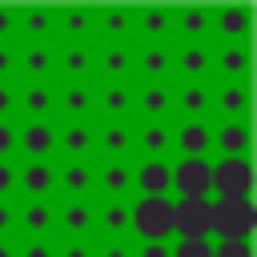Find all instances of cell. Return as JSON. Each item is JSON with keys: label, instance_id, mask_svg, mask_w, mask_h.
Here are the masks:
<instances>
[{"label": "cell", "instance_id": "obj_1", "mask_svg": "<svg viewBox=\"0 0 257 257\" xmlns=\"http://www.w3.org/2000/svg\"><path fill=\"white\" fill-rule=\"evenodd\" d=\"M128 237L145 241H173V197H133L128 201Z\"/></svg>", "mask_w": 257, "mask_h": 257}, {"label": "cell", "instance_id": "obj_2", "mask_svg": "<svg viewBox=\"0 0 257 257\" xmlns=\"http://www.w3.org/2000/svg\"><path fill=\"white\" fill-rule=\"evenodd\" d=\"M173 241H213V197H173Z\"/></svg>", "mask_w": 257, "mask_h": 257}, {"label": "cell", "instance_id": "obj_3", "mask_svg": "<svg viewBox=\"0 0 257 257\" xmlns=\"http://www.w3.org/2000/svg\"><path fill=\"white\" fill-rule=\"evenodd\" d=\"M173 80L213 84V40H173Z\"/></svg>", "mask_w": 257, "mask_h": 257}, {"label": "cell", "instance_id": "obj_4", "mask_svg": "<svg viewBox=\"0 0 257 257\" xmlns=\"http://www.w3.org/2000/svg\"><path fill=\"white\" fill-rule=\"evenodd\" d=\"M133 120L173 124V80H133Z\"/></svg>", "mask_w": 257, "mask_h": 257}, {"label": "cell", "instance_id": "obj_5", "mask_svg": "<svg viewBox=\"0 0 257 257\" xmlns=\"http://www.w3.org/2000/svg\"><path fill=\"white\" fill-rule=\"evenodd\" d=\"M16 112L20 120L56 124V80H16Z\"/></svg>", "mask_w": 257, "mask_h": 257}, {"label": "cell", "instance_id": "obj_6", "mask_svg": "<svg viewBox=\"0 0 257 257\" xmlns=\"http://www.w3.org/2000/svg\"><path fill=\"white\" fill-rule=\"evenodd\" d=\"M56 80H96V40H56Z\"/></svg>", "mask_w": 257, "mask_h": 257}, {"label": "cell", "instance_id": "obj_7", "mask_svg": "<svg viewBox=\"0 0 257 257\" xmlns=\"http://www.w3.org/2000/svg\"><path fill=\"white\" fill-rule=\"evenodd\" d=\"M96 112V80H56V124L92 120Z\"/></svg>", "mask_w": 257, "mask_h": 257}, {"label": "cell", "instance_id": "obj_8", "mask_svg": "<svg viewBox=\"0 0 257 257\" xmlns=\"http://www.w3.org/2000/svg\"><path fill=\"white\" fill-rule=\"evenodd\" d=\"M209 193L213 197H245V193H253V165L249 161H233V157H213Z\"/></svg>", "mask_w": 257, "mask_h": 257}, {"label": "cell", "instance_id": "obj_9", "mask_svg": "<svg viewBox=\"0 0 257 257\" xmlns=\"http://www.w3.org/2000/svg\"><path fill=\"white\" fill-rule=\"evenodd\" d=\"M56 237H96V201L56 197Z\"/></svg>", "mask_w": 257, "mask_h": 257}, {"label": "cell", "instance_id": "obj_10", "mask_svg": "<svg viewBox=\"0 0 257 257\" xmlns=\"http://www.w3.org/2000/svg\"><path fill=\"white\" fill-rule=\"evenodd\" d=\"M173 40V4H133V44Z\"/></svg>", "mask_w": 257, "mask_h": 257}, {"label": "cell", "instance_id": "obj_11", "mask_svg": "<svg viewBox=\"0 0 257 257\" xmlns=\"http://www.w3.org/2000/svg\"><path fill=\"white\" fill-rule=\"evenodd\" d=\"M20 80H56V40H16Z\"/></svg>", "mask_w": 257, "mask_h": 257}, {"label": "cell", "instance_id": "obj_12", "mask_svg": "<svg viewBox=\"0 0 257 257\" xmlns=\"http://www.w3.org/2000/svg\"><path fill=\"white\" fill-rule=\"evenodd\" d=\"M133 161H173V124L133 120Z\"/></svg>", "mask_w": 257, "mask_h": 257}, {"label": "cell", "instance_id": "obj_13", "mask_svg": "<svg viewBox=\"0 0 257 257\" xmlns=\"http://www.w3.org/2000/svg\"><path fill=\"white\" fill-rule=\"evenodd\" d=\"M16 197L56 201V161H16Z\"/></svg>", "mask_w": 257, "mask_h": 257}, {"label": "cell", "instance_id": "obj_14", "mask_svg": "<svg viewBox=\"0 0 257 257\" xmlns=\"http://www.w3.org/2000/svg\"><path fill=\"white\" fill-rule=\"evenodd\" d=\"M92 120L133 124V80H96V112Z\"/></svg>", "mask_w": 257, "mask_h": 257}, {"label": "cell", "instance_id": "obj_15", "mask_svg": "<svg viewBox=\"0 0 257 257\" xmlns=\"http://www.w3.org/2000/svg\"><path fill=\"white\" fill-rule=\"evenodd\" d=\"M16 161H56V124L20 120L16 124Z\"/></svg>", "mask_w": 257, "mask_h": 257}, {"label": "cell", "instance_id": "obj_16", "mask_svg": "<svg viewBox=\"0 0 257 257\" xmlns=\"http://www.w3.org/2000/svg\"><path fill=\"white\" fill-rule=\"evenodd\" d=\"M92 161H133V124L120 120H92Z\"/></svg>", "mask_w": 257, "mask_h": 257}, {"label": "cell", "instance_id": "obj_17", "mask_svg": "<svg viewBox=\"0 0 257 257\" xmlns=\"http://www.w3.org/2000/svg\"><path fill=\"white\" fill-rule=\"evenodd\" d=\"M173 157L213 161V120H173Z\"/></svg>", "mask_w": 257, "mask_h": 257}, {"label": "cell", "instance_id": "obj_18", "mask_svg": "<svg viewBox=\"0 0 257 257\" xmlns=\"http://www.w3.org/2000/svg\"><path fill=\"white\" fill-rule=\"evenodd\" d=\"M213 80L249 84V40H213Z\"/></svg>", "mask_w": 257, "mask_h": 257}, {"label": "cell", "instance_id": "obj_19", "mask_svg": "<svg viewBox=\"0 0 257 257\" xmlns=\"http://www.w3.org/2000/svg\"><path fill=\"white\" fill-rule=\"evenodd\" d=\"M133 80H173V40L133 44Z\"/></svg>", "mask_w": 257, "mask_h": 257}, {"label": "cell", "instance_id": "obj_20", "mask_svg": "<svg viewBox=\"0 0 257 257\" xmlns=\"http://www.w3.org/2000/svg\"><path fill=\"white\" fill-rule=\"evenodd\" d=\"M16 237H56V201L16 197Z\"/></svg>", "mask_w": 257, "mask_h": 257}, {"label": "cell", "instance_id": "obj_21", "mask_svg": "<svg viewBox=\"0 0 257 257\" xmlns=\"http://www.w3.org/2000/svg\"><path fill=\"white\" fill-rule=\"evenodd\" d=\"M173 120H213V84L173 80Z\"/></svg>", "mask_w": 257, "mask_h": 257}, {"label": "cell", "instance_id": "obj_22", "mask_svg": "<svg viewBox=\"0 0 257 257\" xmlns=\"http://www.w3.org/2000/svg\"><path fill=\"white\" fill-rule=\"evenodd\" d=\"M209 165L213 161H197V157H173V197H213L209 193Z\"/></svg>", "mask_w": 257, "mask_h": 257}, {"label": "cell", "instance_id": "obj_23", "mask_svg": "<svg viewBox=\"0 0 257 257\" xmlns=\"http://www.w3.org/2000/svg\"><path fill=\"white\" fill-rule=\"evenodd\" d=\"M56 40H96V4H56Z\"/></svg>", "mask_w": 257, "mask_h": 257}, {"label": "cell", "instance_id": "obj_24", "mask_svg": "<svg viewBox=\"0 0 257 257\" xmlns=\"http://www.w3.org/2000/svg\"><path fill=\"white\" fill-rule=\"evenodd\" d=\"M173 40H213V4H173Z\"/></svg>", "mask_w": 257, "mask_h": 257}, {"label": "cell", "instance_id": "obj_25", "mask_svg": "<svg viewBox=\"0 0 257 257\" xmlns=\"http://www.w3.org/2000/svg\"><path fill=\"white\" fill-rule=\"evenodd\" d=\"M96 80H133V40H96Z\"/></svg>", "mask_w": 257, "mask_h": 257}, {"label": "cell", "instance_id": "obj_26", "mask_svg": "<svg viewBox=\"0 0 257 257\" xmlns=\"http://www.w3.org/2000/svg\"><path fill=\"white\" fill-rule=\"evenodd\" d=\"M92 120H64L56 124V161H92Z\"/></svg>", "mask_w": 257, "mask_h": 257}, {"label": "cell", "instance_id": "obj_27", "mask_svg": "<svg viewBox=\"0 0 257 257\" xmlns=\"http://www.w3.org/2000/svg\"><path fill=\"white\" fill-rule=\"evenodd\" d=\"M92 177H96L92 197H116V201L133 197V161H92Z\"/></svg>", "mask_w": 257, "mask_h": 257}, {"label": "cell", "instance_id": "obj_28", "mask_svg": "<svg viewBox=\"0 0 257 257\" xmlns=\"http://www.w3.org/2000/svg\"><path fill=\"white\" fill-rule=\"evenodd\" d=\"M249 128H253L249 120H213V157L249 161V145H253Z\"/></svg>", "mask_w": 257, "mask_h": 257}, {"label": "cell", "instance_id": "obj_29", "mask_svg": "<svg viewBox=\"0 0 257 257\" xmlns=\"http://www.w3.org/2000/svg\"><path fill=\"white\" fill-rule=\"evenodd\" d=\"M133 197H173L169 161H133Z\"/></svg>", "mask_w": 257, "mask_h": 257}, {"label": "cell", "instance_id": "obj_30", "mask_svg": "<svg viewBox=\"0 0 257 257\" xmlns=\"http://www.w3.org/2000/svg\"><path fill=\"white\" fill-rule=\"evenodd\" d=\"M20 40H56V4H16Z\"/></svg>", "mask_w": 257, "mask_h": 257}, {"label": "cell", "instance_id": "obj_31", "mask_svg": "<svg viewBox=\"0 0 257 257\" xmlns=\"http://www.w3.org/2000/svg\"><path fill=\"white\" fill-rule=\"evenodd\" d=\"M213 120H249V84L213 80Z\"/></svg>", "mask_w": 257, "mask_h": 257}, {"label": "cell", "instance_id": "obj_32", "mask_svg": "<svg viewBox=\"0 0 257 257\" xmlns=\"http://www.w3.org/2000/svg\"><path fill=\"white\" fill-rule=\"evenodd\" d=\"M253 8L249 4H213V40H249Z\"/></svg>", "mask_w": 257, "mask_h": 257}, {"label": "cell", "instance_id": "obj_33", "mask_svg": "<svg viewBox=\"0 0 257 257\" xmlns=\"http://www.w3.org/2000/svg\"><path fill=\"white\" fill-rule=\"evenodd\" d=\"M92 161H56V197H92Z\"/></svg>", "mask_w": 257, "mask_h": 257}, {"label": "cell", "instance_id": "obj_34", "mask_svg": "<svg viewBox=\"0 0 257 257\" xmlns=\"http://www.w3.org/2000/svg\"><path fill=\"white\" fill-rule=\"evenodd\" d=\"M96 40H133V4H100Z\"/></svg>", "mask_w": 257, "mask_h": 257}, {"label": "cell", "instance_id": "obj_35", "mask_svg": "<svg viewBox=\"0 0 257 257\" xmlns=\"http://www.w3.org/2000/svg\"><path fill=\"white\" fill-rule=\"evenodd\" d=\"M96 201V237H128V201L92 197Z\"/></svg>", "mask_w": 257, "mask_h": 257}, {"label": "cell", "instance_id": "obj_36", "mask_svg": "<svg viewBox=\"0 0 257 257\" xmlns=\"http://www.w3.org/2000/svg\"><path fill=\"white\" fill-rule=\"evenodd\" d=\"M16 257H56V237H16Z\"/></svg>", "mask_w": 257, "mask_h": 257}, {"label": "cell", "instance_id": "obj_37", "mask_svg": "<svg viewBox=\"0 0 257 257\" xmlns=\"http://www.w3.org/2000/svg\"><path fill=\"white\" fill-rule=\"evenodd\" d=\"M56 257H96V237H56Z\"/></svg>", "mask_w": 257, "mask_h": 257}, {"label": "cell", "instance_id": "obj_38", "mask_svg": "<svg viewBox=\"0 0 257 257\" xmlns=\"http://www.w3.org/2000/svg\"><path fill=\"white\" fill-rule=\"evenodd\" d=\"M133 237H96V257H133Z\"/></svg>", "mask_w": 257, "mask_h": 257}, {"label": "cell", "instance_id": "obj_39", "mask_svg": "<svg viewBox=\"0 0 257 257\" xmlns=\"http://www.w3.org/2000/svg\"><path fill=\"white\" fill-rule=\"evenodd\" d=\"M20 68H16V40H0V84H16Z\"/></svg>", "mask_w": 257, "mask_h": 257}, {"label": "cell", "instance_id": "obj_40", "mask_svg": "<svg viewBox=\"0 0 257 257\" xmlns=\"http://www.w3.org/2000/svg\"><path fill=\"white\" fill-rule=\"evenodd\" d=\"M16 124L20 120H0V161H16Z\"/></svg>", "mask_w": 257, "mask_h": 257}, {"label": "cell", "instance_id": "obj_41", "mask_svg": "<svg viewBox=\"0 0 257 257\" xmlns=\"http://www.w3.org/2000/svg\"><path fill=\"white\" fill-rule=\"evenodd\" d=\"M173 257H213V241H173Z\"/></svg>", "mask_w": 257, "mask_h": 257}, {"label": "cell", "instance_id": "obj_42", "mask_svg": "<svg viewBox=\"0 0 257 257\" xmlns=\"http://www.w3.org/2000/svg\"><path fill=\"white\" fill-rule=\"evenodd\" d=\"M0 201H16V161H0Z\"/></svg>", "mask_w": 257, "mask_h": 257}, {"label": "cell", "instance_id": "obj_43", "mask_svg": "<svg viewBox=\"0 0 257 257\" xmlns=\"http://www.w3.org/2000/svg\"><path fill=\"white\" fill-rule=\"evenodd\" d=\"M0 40H20V28H16V4H0Z\"/></svg>", "mask_w": 257, "mask_h": 257}, {"label": "cell", "instance_id": "obj_44", "mask_svg": "<svg viewBox=\"0 0 257 257\" xmlns=\"http://www.w3.org/2000/svg\"><path fill=\"white\" fill-rule=\"evenodd\" d=\"M0 120H20V112H16V84H0Z\"/></svg>", "mask_w": 257, "mask_h": 257}, {"label": "cell", "instance_id": "obj_45", "mask_svg": "<svg viewBox=\"0 0 257 257\" xmlns=\"http://www.w3.org/2000/svg\"><path fill=\"white\" fill-rule=\"evenodd\" d=\"M213 257H249V241H213Z\"/></svg>", "mask_w": 257, "mask_h": 257}, {"label": "cell", "instance_id": "obj_46", "mask_svg": "<svg viewBox=\"0 0 257 257\" xmlns=\"http://www.w3.org/2000/svg\"><path fill=\"white\" fill-rule=\"evenodd\" d=\"M0 237H16V201H0Z\"/></svg>", "mask_w": 257, "mask_h": 257}, {"label": "cell", "instance_id": "obj_47", "mask_svg": "<svg viewBox=\"0 0 257 257\" xmlns=\"http://www.w3.org/2000/svg\"><path fill=\"white\" fill-rule=\"evenodd\" d=\"M169 245H173V241H145V245L133 249V257H173Z\"/></svg>", "mask_w": 257, "mask_h": 257}, {"label": "cell", "instance_id": "obj_48", "mask_svg": "<svg viewBox=\"0 0 257 257\" xmlns=\"http://www.w3.org/2000/svg\"><path fill=\"white\" fill-rule=\"evenodd\" d=\"M0 257H16V237H0Z\"/></svg>", "mask_w": 257, "mask_h": 257}]
</instances>
